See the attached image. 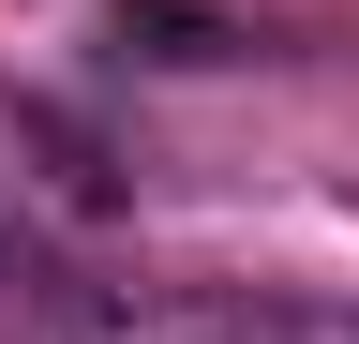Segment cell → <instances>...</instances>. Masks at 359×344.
<instances>
[]
</instances>
